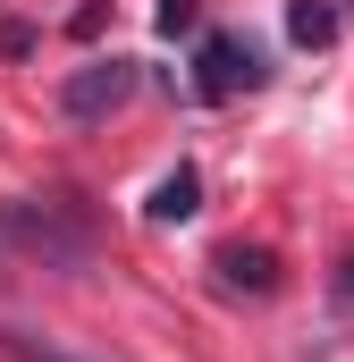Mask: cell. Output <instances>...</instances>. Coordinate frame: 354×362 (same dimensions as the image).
<instances>
[{
	"label": "cell",
	"mask_w": 354,
	"mask_h": 362,
	"mask_svg": "<svg viewBox=\"0 0 354 362\" xmlns=\"http://www.w3.org/2000/svg\"><path fill=\"white\" fill-rule=\"evenodd\" d=\"M262 76H270V59L245 34H202V51H194V93L202 101H236V93H253Z\"/></svg>",
	"instance_id": "1"
},
{
	"label": "cell",
	"mask_w": 354,
	"mask_h": 362,
	"mask_svg": "<svg viewBox=\"0 0 354 362\" xmlns=\"http://www.w3.org/2000/svg\"><path fill=\"white\" fill-rule=\"evenodd\" d=\"M127 93H135V68H127V59H85V68L59 85V110H68V118H110Z\"/></svg>",
	"instance_id": "2"
},
{
	"label": "cell",
	"mask_w": 354,
	"mask_h": 362,
	"mask_svg": "<svg viewBox=\"0 0 354 362\" xmlns=\"http://www.w3.org/2000/svg\"><path fill=\"white\" fill-rule=\"evenodd\" d=\"M0 219H8V236H25V245L51 253V262H85V236L59 219V202H8Z\"/></svg>",
	"instance_id": "3"
},
{
	"label": "cell",
	"mask_w": 354,
	"mask_h": 362,
	"mask_svg": "<svg viewBox=\"0 0 354 362\" xmlns=\"http://www.w3.org/2000/svg\"><path fill=\"white\" fill-rule=\"evenodd\" d=\"M144 211H152L161 228H169V219H194V211H202V177H194V169H169V177L152 185V202H144Z\"/></svg>",
	"instance_id": "4"
},
{
	"label": "cell",
	"mask_w": 354,
	"mask_h": 362,
	"mask_svg": "<svg viewBox=\"0 0 354 362\" xmlns=\"http://www.w3.org/2000/svg\"><path fill=\"white\" fill-rule=\"evenodd\" d=\"M287 34L304 51H329L338 42V0H287Z\"/></svg>",
	"instance_id": "5"
},
{
	"label": "cell",
	"mask_w": 354,
	"mask_h": 362,
	"mask_svg": "<svg viewBox=\"0 0 354 362\" xmlns=\"http://www.w3.org/2000/svg\"><path fill=\"white\" fill-rule=\"evenodd\" d=\"M219 286L228 295H270V253H245V245L219 253Z\"/></svg>",
	"instance_id": "6"
},
{
	"label": "cell",
	"mask_w": 354,
	"mask_h": 362,
	"mask_svg": "<svg viewBox=\"0 0 354 362\" xmlns=\"http://www.w3.org/2000/svg\"><path fill=\"white\" fill-rule=\"evenodd\" d=\"M8 346L25 362H101V354H76V346H59V337H34V329H8Z\"/></svg>",
	"instance_id": "7"
},
{
	"label": "cell",
	"mask_w": 354,
	"mask_h": 362,
	"mask_svg": "<svg viewBox=\"0 0 354 362\" xmlns=\"http://www.w3.org/2000/svg\"><path fill=\"white\" fill-rule=\"evenodd\" d=\"M194 25V0H161V34H185Z\"/></svg>",
	"instance_id": "8"
},
{
	"label": "cell",
	"mask_w": 354,
	"mask_h": 362,
	"mask_svg": "<svg viewBox=\"0 0 354 362\" xmlns=\"http://www.w3.org/2000/svg\"><path fill=\"white\" fill-rule=\"evenodd\" d=\"M338 295H346V303H354V262H346V278H338Z\"/></svg>",
	"instance_id": "9"
},
{
	"label": "cell",
	"mask_w": 354,
	"mask_h": 362,
	"mask_svg": "<svg viewBox=\"0 0 354 362\" xmlns=\"http://www.w3.org/2000/svg\"><path fill=\"white\" fill-rule=\"evenodd\" d=\"M346 8H354V0H346Z\"/></svg>",
	"instance_id": "10"
}]
</instances>
